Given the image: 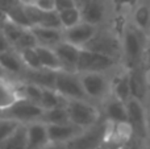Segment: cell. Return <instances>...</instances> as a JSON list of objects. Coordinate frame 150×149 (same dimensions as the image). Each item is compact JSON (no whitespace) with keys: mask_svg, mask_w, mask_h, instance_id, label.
Wrapping results in <instances>:
<instances>
[{"mask_svg":"<svg viewBox=\"0 0 150 149\" xmlns=\"http://www.w3.org/2000/svg\"><path fill=\"white\" fill-rule=\"evenodd\" d=\"M108 124L96 123L66 144L67 149H100L108 137Z\"/></svg>","mask_w":150,"mask_h":149,"instance_id":"6da1fadb","label":"cell"},{"mask_svg":"<svg viewBox=\"0 0 150 149\" xmlns=\"http://www.w3.org/2000/svg\"><path fill=\"white\" fill-rule=\"evenodd\" d=\"M66 110H67L70 123L82 129L91 128L96 123H99L98 110L90 103H86L84 100H69Z\"/></svg>","mask_w":150,"mask_h":149,"instance_id":"7a4b0ae2","label":"cell"},{"mask_svg":"<svg viewBox=\"0 0 150 149\" xmlns=\"http://www.w3.org/2000/svg\"><path fill=\"white\" fill-rule=\"evenodd\" d=\"M1 114L3 118H8L21 123V121H32L42 118L44 108L25 98H20L8 108L3 110Z\"/></svg>","mask_w":150,"mask_h":149,"instance_id":"3957f363","label":"cell"},{"mask_svg":"<svg viewBox=\"0 0 150 149\" xmlns=\"http://www.w3.org/2000/svg\"><path fill=\"white\" fill-rule=\"evenodd\" d=\"M115 65V58L87 50L84 48L80 49L79 60H78L76 71L79 73H103L109 70Z\"/></svg>","mask_w":150,"mask_h":149,"instance_id":"277c9868","label":"cell"},{"mask_svg":"<svg viewBox=\"0 0 150 149\" xmlns=\"http://www.w3.org/2000/svg\"><path fill=\"white\" fill-rule=\"evenodd\" d=\"M54 90L67 100H83L86 98L80 79L65 70L55 73Z\"/></svg>","mask_w":150,"mask_h":149,"instance_id":"5b68a950","label":"cell"},{"mask_svg":"<svg viewBox=\"0 0 150 149\" xmlns=\"http://www.w3.org/2000/svg\"><path fill=\"white\" fill-rule=\"evenodd\" d=\"M83 48L87 50H91V52L100 53V54L115 58L119 54L120 45L117 38L115 36H112L111 33H107V32L98 33L96 32V34L91 38V41L87 42Z\"/></svg>","mask_w":150,"mask_h":149,"instance_id":"8992f818","label":"cell"},{"mask_svg":"<svg viewBox=\"0 0 150 149\" xmlns=\"http://www.w3.org/2000/svg\"><path fill=\"white\" fill-rule=\"evenodd\" d=\"M122 48L127 58L130 62L134 63L137 60H140L144 50V36L142 32L136 26H129L127 28L124 33V42Z\"/></svg>","mask_w":150,"mask_h":149,"instance_id":"52a82bcc","label":"cell"},{"mask_svg":"<svg viewBox=\"0 0 150 149\" xmlns=\"http://www.w3.org/2000/svg\"><path fill=\"white\" fill-rule=\"evenodd\" d=\"M96 34V28L95 25L90 23L82 21L78 25L73 26V28L65 29L63 32V41L73 44L78 48H83L87 42L91 41L93 36Z\"/></svg>","mask_w":150,"mask_h":149,"instance_id":"ba28073f","label":"cell"},{"mask_svg":"<svg viewBox=\"0 0 150 149\" xmlns=\"http://www.w3.org/2000/svg\"><path fill=\"white\" fill-rule=\"evenodd\" d=\"M127 110L128 124L132 128V132H134L140 137H144L146 135V118L141 102L136 99H130L127 103Z\"/></svg>","mask_w":150,"mask_h":149,"instance_id":"9c48e42d","label":"cell"},{"mask_svg":"<svg viewBox=\"0 0 150 149\" xmlns=\"http://www.w3.org/2000/svg\"><path fill=\"white\" fill-rule=\"evenodd\" d=\"M82 48H78L73 44H69L66 41H62L54 48V52L62 65V70L73 73L76 71L78 60H79V53Z\"/></svg>","mask_w":150,"mask_h":149,"instance_id":"30bf717a","label":"cell"},{"mask_svg":"<svg viewBox=\"0 0 150 149\" xmlns=\"http://www.w3.org/2000/svg\"><path fill=\"white\" fill-rule=\"evenodd\" d=\"M46 128L49 141L54 144H67L69 141H71L84 131L73 123L61 124V126H46Z\"/></svg>","mask_w":150,"mask_h":149,"instance_id":"8fae6325","label":"cell"},{"mask_svg":"<svg viewBox=\"0 0 150 149\" xmlns=\"http://www.w3.org/2000/svg\"><path fill=\"white\" fill-rule=\"evenodd\" d=\"M83 91L91 98H101L107 91V81L100 73H86L80 77Z\"/></svg>","mask_w":150,"mask_h":149,"instance_id":"7c38bea8","label":"cell"},{"mask_svg":"<svg viewBox=\"0 0 150 149\" xmlns=\"http://www.w3.org/2000/svg\"><path fill=\"white\" fill-rule=\"evenodd\" d=\"M46 124L32 123L26 127V147L28 149H42L49 144Z\"/></svg>","mask_w":150,"mask_h":149,"instance_id":"4fadbf2b","label":"cell"},{"mask_svg":"<svg viewBox=\"0 0 150 149\" xmlns=\"http://www.w3.org/2000/svg\"><path fill=\"white\" fill-rule=\"evenodd\" d=\"M32 29V33L36 37L37 45L54 49L58 44L63 41V32L59 29H49L42 26H34Z\"/></svg>","mask_w":150,"mask_h":149,"instance_id":"5bb4252c","label":"cell"},{"mask_svg":"<svg viewBox=\"0 0 150 149\" xmlns=\"http://www.w3.org/2000/svg\"><path fill=\"white\" fill-rule=\"evenodd\" d=\"M36 52H37V54H38L40 63H41L44 70L54 71V73L62 70V65H61V62H59V60H58L57 54H55L54 49L37 45Z\"/></svg>","mask_w":150,"mask_h":149,"instance_id":"9a60e30c","label":"cell"},{"mask_svg":"<svg viewBox=\"0 0 150 149\" xmlns=\"http://www.w3.org/2000/svg\"><path fill=\"white\" fill-rule=\"evenodd\" d=\"M128 77H129L130 96H132V99L142 102L146 92V82H145V78H144L142 71L138 67H134L133 70H130Z\"/></svg>","mask_w":150,"mask_h":149,"instance_id":"2e32d148","label":"cell"},{"mask_svg":"<svg viewBox=\"0 0 150 149\" xmlns=\"http://www.w3.org/2000/svg\"><path fill=\"white\" fill-rule=\"evenodd\" d=\"M108 120L113 124H128V110L127 103L119 99H112L105 107Z\"/></svg>","mask_w":150,"mask_h":149,"instance_id":"e0dca14e","label":"cell"},{"mask_svg":"<svg viewBox=\"0 0 150 149\" xmlns=\"http://www.w3.org/2000/svg\"><path fill=\"white\" fill-rule=\"evenodd\" d=\"M82 13V20L86 23H90L92 25L98 24L99 21H101L104 15L103 5L96 0H87L83 5V11H80Z\"/></svg>","mask_w":150,"mask_h":149,"instance_id":"ac0fdd59","label":"cell"},{"mask_svg":"<svg viewBox=\"0 0 150 149\" xmlns=\"http://www.w3.org/2000/svg\"><path fill=\"white\" fill-rule=\"evenodd\" d=\"M67 99H65L63 96H61L54 89H42V96L40 106L44 108V111L53 110V108L58 107H66L67 106Z\"/></svg>","mask_w":150,"mask_h":149,"instance_id":"d6986e66","label":"cell"},{"mask_svg":"<svg viewBox=\"0 0 150 149\" xmlns=\"http://www.w3.org/2000/svg\"><path fill=\"white\" fill-rule=\"evenodd\" d=\"M29 83L37 84L40 87L45 89H54L55 84V73L49 70H30V74L28 75Z\"/></svg>","mask_w":150,"mask_h":149,"instance_id":"ffe728a7","label":"cell"},{"mask_svg":"<svg viewBox=\"0 0 150 149\" xmlns=\"http://www.w3.org/2000/svg\"><path fill=\"white\" fill-rule=\"evenodd\" d=\"M41 119L44 120V124H46V126H61V124L70 123L66 107H58L53 108V110L44 111V115H42Z\"/></svg>","mask_w":150,"mask_h":149,"instance_id":"44dd1931","label":"cell"},{"mask_svg":"<svg viewBox=\"0 0 150 149\" xmlns=\"http://www.w3.org/2000/svg\"><path fill=\"white\" fill-rule=\"evenodd\" d=\"M0 149H28L26 147V127L20 126L17 131L0 144Z\"/></svg>","mask_w":150,"mask_h":149,"instance_id":"7402d4cb","label":"cell"},{"mask_svg":"<svg viewBox=\"0 0 150 149\" xmlns=\"http://www.w3.org/2000/svg\"><path fill=\"white\" fill-rule=\"evenodd\" d=\"M23 61L20 57L13 54V52H5L0 53V67L4 71H9V73H20L23 70Z\"/></svg>","mask_w":150,"mask_h":149,"instance_id":"603a6c76","label":"cell"},{"mask_svg":"<svg viewBox=\"0 0 150 149\" xmlns=\"http://www.w3.org/2000/svg\"><path fill=\"white\" fill-rule=\"evenodd\" d=\"M113 91H115V98L124 103H128L132 99L128 74H122L119 78H116V81H115V83H113Z\"/></svg>","mask_w":150,"mask_h":149,"instance_id":"cb8c5ba5","label":"cell"},{"mask_svg":"<svg viewBox=\"0 0 150 149\" xmlns=\"http://www.w3.org/2000/svg\"><path fill=\"white\" fill-rule=\"evenodd\" d=\"M0 29H1V32L4 33V36L7 37V40L9 41V44L13 46V45L17 42V40L20 38V37L25 33L26 29H29V28L20 26V25H17V24L9 21L8 18H5V20L3 21V24L0 25Z\"/></svg>","mask_w":150,"mask_h":149,"instance_id":"d4e9b609","label":"cell"},{"mask_svg":"<svg viewBox=\"0 0 150 149\" xmlns=\"http://www.w3.org/2000/svg\"><path fill=\"white\" fill-rule=\"evenodd\" d=\"M5 18H8L9 21H12V23L17 24V25H20V26L30 29V24H29L28 18H26L25 11H24V5L21 4V3L13 5L12 8H9V9L5 12Z\"/></svg>","mask_w":150,"mask_h":149,"instance_id":"484cf974","label":"cell"},{"mask_svg":"<svg viewBox=\"0 0 150 149\" xmlns=\"http://www.w3.org/2000/svg\"><path fill=\"white\" fill-rule=\"evenodd\" d=\"M16 95H17V92L13 90V87L8 86L5 82H3V78L0 79V111L8 108L17 99H20Z\"/></svg>","mask_w":150,"mask_h":149,"instance_id":"4316f807","label":"cell"},{"mask_svg":"<svg viewBox=\"0 0 150 149\" xmlns=\"http://www.w3.org/2000/svg\"><path fill=\"white\" fill-rule=\"evenodd\" d=\"M59 18H61L62 28L69 29V28H73V26L78 25L79 23H82V13H80V11L75 7V8H71V9L61 12Z\"/></svg>","mask_w":150,"mask_h":149,"instance_id":"83f0119b","label":"cell"},{"mask_svg":"<svg viewBox=\"0 0 150 149\" xmlns=\"http://www.w3.org/2000/svg\"><path fill=\"white\" fill-rule=\"evenodd\" d=\"M20 58L23 61V63L29 69V70H42V66L40 63V58L38 54L36 52V48H32V49H26L20 52Z\"/></svg>","mask_w":150,"mask_h":149,"instance_id":"f1b7e54d","label":"cell"},{"mask_svg":"<svg viewBox=\"0 0 150 149\" xmlns=\"http://www.w3.org/2000/svg\"><path fill=\"white\" fill-rule=\"evenodd\" d=\"M20 126L21 123L18 121L0 116V144L4 143L9 136H12Z\"/></svg>","mask_w":150,"mask_h":149,"instance_id":"f546056e","label":"cell"},{"mask_svg":"<svg viewBox=\"0 0 150 149\" xmlns=\"http://www.w3.org/2000/svg\"><path fill=\"white\" fill-rule=\"evenodd\" d=\"M24 5V11H25L26 18H28L29 24H30V28L34 26H40L44 17V12L45 11L40 9L37 5H34L33 3H28V4H23Z\"/></svg>","mask_w":150,"mask_h":149,"instance_id":"4dcf8cb0","label":"cell"},{"mask_svg":"<svg viewBox=\"0 0 150 149\" xmlns=\"http://www.w3.org/2000/svg\"><path fill=\"white\" fill-rule=\"evenodd\" d=\"M134 23L136 28H138L141 32H145L150 23V9L146 5H141L134 12Z\"/></svg>","mask_w":150,"mask_h":149,"instance_id":"1f68e13d","label":"cell"},{"mask_svg":"<svg viewBox=\"0 0 150 149\" xmlns=\"http://www.w3.org/2000/svg\"><path fill=\"white\" fill-rule=\"evenodd\" d=\"M42 28H49V29H59L62 31V24H61L59 13L57 11H45L42 21L40 24Z\"/></svg>","mask_w":150,"mask_h":149,"instance_id":"d6a6232c","label":"cell"},{"mask_svg":"<svg viewBox=\"0 0 150 149\" xmlns=\"http://www.w3.org/2000/svg\"><path fill=\"white\" fill-rule=\"evenodd\" d=\"M42 89H44V87H40V86H37V84L26 83L23 86V95L25 99L30 100V102L40 106L41 96H42Z\"/></svg>","mask_w":150,"mask_h":149,"instance_id":"836d02e7","label":"cell"},{"mask_svg":"<svg viewBox=\"0 0 150 149\" xmlns=\"http://www.w3.org/2000/svg\"><path fill=\"white\" fill-rule=\"evenodd\" d=\"M36 46H37V41H36V37H34L33 33H32V29H26L25 33H24L23 36L17 40V42L13 45V48L18 49L20 52L26 50V49H32V48H36Z\"/></svg>","mask_w":150,"mask_h":149,"instance_id":"e575fe53","label":"cell"},{"mask_svg":"<svg viewBox=\"0 0 150 149\" xmlns=\"http://www.w3.org/2000/svg\"><path fill=\"white\" fill-rule=\"evenodd\" d=\"M75 7H76L75 0H54V11H57L58 13Z\"/></svg>","mask_w":150,"mask_h":149,"instance_id":"d590c367","label":"cell"},{"mask_svg":"<svg viewBox=\"0 0 150 149\" xmlns=\"http://www.w3.org/2000/svg\"><path fill=\"white\" fill-rule=\"evenodd\" d=\"M32 3L42 11H54V0H33Z\"/></svg>","mask_w":150,"mask_h":149,"instance_id":"8d00e7d4","label":"cell"},{"mask_svg":"<svg viewBox=\"0 0 150 149\" xmlns=\"http://www.w3.org/2000/svg\"><path fill=\"white\" fill-rule=\"evenodd\" d=\"M11 50H12V45L9 44V41L7 40V37L4 36V33L0 29V53L11 52Z\"/></svg>","mask_w":150,"mask_h":149,"instance_id":"74e56055","label":"cell"},{"mask_svg":"<svg viewBox=\"0 0 150 149\" xmlns=\"http://www.w3.org/2000/svg\"><path fill=\"white\" fill-rule=\"evenodd\" d=\"M18 0H0V9L3 11V12H7L9 8H12L13 5H16V4H18ZM23 4V3H21Z\"/></svg>","mask_w":150,"mask_h":149,"instance_id":"f35d334b","label":"cell"},{"mask_svg":"<svg viewBox=\"0 0 150 149\" xmlns=\"http://www.w3.org/2000/svg\"><path fill=\"white\" fill-rule=\"evenodd\" d=\"M117 5H133L137 0H115Z\"/></svg>","mask_w":150,"mask_h":149,"instance_id":"ab89813d","label":"cell"},{"mask_svg":"<svg viewBox=\"0 0 150 149\" xmlns=\"http://www.w3.org/2000/svg\"><path fill=\"white\" fill-rule=\"evenodd\" d=\"M121 149H138V147H137V144H136V143H133V141H128L127 144H125Z\"/></svg>","mask_w":150,"mask_h":149,"instance_id":"60d3db41","label":"cell"},{"mask_svg":"<svg viewBox=\"0 0 150 149\" xmlns=\"http://www.w3.org/2000/svg\"><path fill=\"white\" fill-rule=\"evenodd\" d=\"M4 20H5V13L0 9V25L3 24V21H4Z\"/></svg>","mask_w":150,"mask_h":149,"instance_id":"b9f144b4","label":"cell"},{"mask_svg":"<svg viewBox=\"0 0 150 149\" xmlns=\"http://www.w3.org/2000/svg\"><path fill=\"white\" fill-rule=\"evenodd\" d=\"M20 3H23V4H28V3H32L33 0H18Z\"/></svg>","mask_w":150,"mask_h":149,"instance_id":"7bdbcfd3","label":"cell"},{"mask_svg":"<svg viewBox=\"0 0 150 149\" xmlns=\"http://www.w3.org/2000/svg\"><path fill=\"white\" fill-rule=\"evenodd\" d=\"M3 75H4V70H3V69L0 67V79L3 78Z\"/></svg>","mask_w":150,"mask_h":149,"instance_id":"ee69618b","label":"cell"},{"mask_svg":"<svg viewBox=\"0 0 150 149\" xmlns=\"http://www.w3.org/2000/svg\"><path fill=\"white\" fill-rule=\"evenodd\" d=\"M148 65L150 66V52H149V54H148Z\"/></svg>","mask_w":150,"mask_h":149,"instance_id":"f6af8a7d","label":"cell"}]
</instances>
